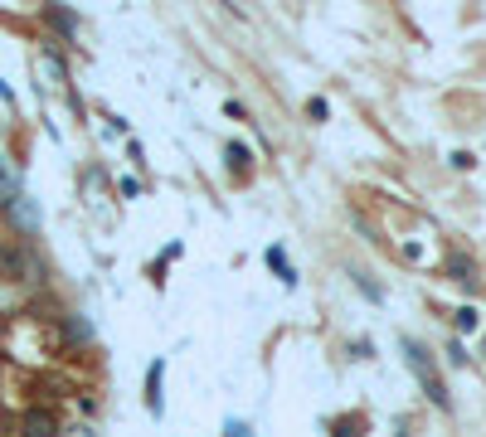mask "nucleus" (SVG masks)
<instances>
[{
  "label": "nucleus",
  "instance_id": "nucleus-1",
  "mask_svg": "<svg viewBox=\"0 0 486 437\" xmlns=\"http://www.w3.org/2000/svg\"><path fill=\"white\" fill-rule=\"evenodd\" d=\"M404 360H409L413 380L423 384V394H429V404H433V408H447V384H443V374H437V364L429 360V350H423L419 340H409V336H404Z\"/></svg>",
  "mask_w": 486,
  "mask_h": 437
},
{
  "label": "nucleus",
  "instance_id": "nucleus-2",
  "mask_svg": "<svg viewBox=\"0 0 486 437\" xmlns=\"http://www.w3.org/2000/svg\"><path fill=\"white\" fill-rule=\"evenodd\" d=\"M54 433H58V423H54L49 408H30L25 413V437H54Z\"/></svg>",
  "mask_w": 486,
  "mask_h": 437
},
{
  "label": "nucleus",
  "instance_id": "nucleus-3",
  "mask_svg": "<svg viewBox=\"0 0 486 437\" xmlns=\"http://www.w3.org/2000/svg\"><path fill=\"white\" fill-rule=\"evenodd\" d=\"M268 267L278 273V282H282V287H297V273L287 267V253H282V248H268Z\"/></svg>",
  "mask_w": 486,
  "mask_h": 437
},
{
  "label": "nucleus",
  "instance_id": "nucleus-4",
  "mask_svg": "<svg viewBox=\"0 0 486 437\" xmlns=\"http://www.w3.org/2000/svg\"><path fill=\"white\" fill-rule=\"evenodd\" d=\"M161 374H165V364H151V374H146V404L156 418H161Z\"/></svg>",
  "mask_w": 486,
  "mask_h": 437
},
{
  "label": "nucleus",
  "instance_id": "nucleus-5",
  "mask_svg": "<svg viewBox=\"0 0 486 437\" xmlns=\"http://www.w3.org/2000/svg\"><path fill=\"white\" fill-rule=\"evenodd\" d=\"M224 156H229V165H234V170H248V146H243V141H229V146H224Z\"/></svg>",
  "mask_w": 486,
  "mask_h": 437
},
{
  "label": "nucleus",
  "instance_id": "nucleus-6",
  "mask_svg": "<svg viewBox=\"0 0 486 437\" xmlns=\"http://www.w3.org/2000/svg\"><path fill=\"white\" fill-rule=\"evenodd\" d=\"M453 316H457V330H477V326H482V316H477V306H457V311H453Z\"/></svg>",
  "mask_w": 486,
  "mask_h": 437
},
{
  "label": "nucleus",
  "instance_id": "nucleus-7",
  "mask_svg": "<svg viewBox=\"0 0 486 437\" xmlns=\"http://www.w3.org/2000/svg\"><path fill=\"white\" fill-rule=\"evenodd\" d=\"M15 199H20V190H15V180H10V175H5V165H0V205H15Z\"/></svg>",
  "mask_w": 486,
  "mask_h": 437
},
{
  "label": "nucleus",
  "instance_id": "nucleus-8",
  "mask_svg": "<svg viewBox=\"0 0 486 437\" xmlns=\"http://www.w3.org/2000/svg\"><path fill=\"white\" fill-rule=\"evenodd\" d=\"M453 273H457V282H477V277H472V263L462 253H453Z\"/></svg>",
  "mask_w": 486,
  "mask_h": 437
},
{
  "label": "nucleus",
  "instance_id": "nucleus-9",
  "mask_svg": "<svg viewBox=\"0 0 486 437\" xmlns=\"http://www.w3.org/2000/svg\"><path fill=\"white\" fill-rule=\"evenodd\" d=\"M306 117H312V122H326V102L312 98V102H306Z\"/></svg>",
  "mask_w": 486,
  "mask_h": 437
},
{
  "label": "nucleus",
  "instance_id": "nucleus-10",
  "mask_svg": "<svg viewBox=\"0 0 486 437\" xmlns=\"http://www.w3.org/2000/svg\"><path fill=\"white\" fill-rule=\"evenodd\" d=\"M453 165H457V170H472L477 161H472V151H453Z\"/></svg>",
  "mask_w": 486,
  "mask_h": 437
},
{
  "label": "nucleus",
  "instance_id": "nucleus-11",
  "mask_svg": "<svg viewBox=\"0 0 486 437\" xmlns=\"http://www.w3.org/2000/svg\"><path fill=\"white\" fill-rule=\"evenodd\" d=\"M350 428H355V418H340V423H336V433H331V437H355Z\"/></svg>",
  "mask_w": 486,
  "mask_h": 437
},
{
  "label": "nucleus",
  "instance_id": "nucleus-12",
  "mask_svg": "<svg viewBox=\"0 0 486 437\" xmlns=\"http://www.w3.org/2000/svg\"><path fill=\"white\" fill-rule=\"evenodd\" d=\"M224 437H248V428H243V423H239V418H234V423H229V428H224Z\"/></svg>",
  "mask_w": 486,
  "mask_h": 437
},
{
  "label": "nucleus",
  "instance_id": "nucleus-13",
  "mask_svg": "<svg viewBox=\"0 0 486 437\" xmlns=\"http://www.w3.org/2000/svg\"><path fill=\"white\" fill-rule=\"evenodd\" d=\"M0 98H5V102H10V88H5V83H0Z\"/></svg>",
  "mask_w": 486,
  "mask_h": 437
},
{
  "label": "nucleus",
  "instance_id": "nucleus-14",
  "mask_svg": "<svg viewBox=\"0 0 486 437\" xmlns=\"http://www.w3.org/2000/svg\"><path fill=\"white\" fill-rule=\"evenodd\" d=\"M482 350H486V330H482Z\"/></svg>",
  "mask_w": 486,
  "mask_h": 437
}]
</instances>
